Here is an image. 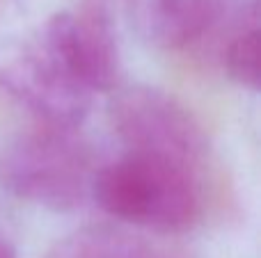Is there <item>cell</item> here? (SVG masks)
Listing matches in <instances>:
<instances>
[{
    "instance_id": "1",
    "label": "cell",
    "mask_w": 261,
    "mask_h": 258,
    "mask_svg": "<svg viewBox=\"0 0 261 258\" xmlns=\"http://www.w3.org/2000/svg\"><path fill=\"white\" fill-rule=\"evenodd\" d=\"M202 167L126 151L96 167L90 199L110 217L156 233H184L204 217Z\"/></svg>"
},
{
    "instance_id": "2",
    "label": "cell",
    "mask_w": 261,
    "mask_h": 258,
    "mask_svg": "<svg viewBox=\"0 0 261 258\" xmlns=\"http://www.w3.org/2000/svg\"><path fill=\"white\" fill-rule=\"evenodd\" d=\"M96 174L90 144L71 128L32 126L7 144L0 181L14 197L53 213L76 210L90 199Z\"/></svg>"
},
{
    "instance_id": "3",
    "label": "cell",
    "mask_w": 261,
    "mask_h": 258,
    "mask_svg": "<svg viewBox=\"0 0 261 258\" xmlns=\"http://www.w3.org/2000/svg\"><path fill=\"white\" fill-rule=\"evenodd\" d=\"M0 89L25 110L37 126L71 131L81 128L94 99L41 27L0 62Z\"/></svg>"
},
{
    "instance_id": "4",
    "label": "cell",
    "mask_w": 261,
    "mask_h": 258,
    "mask_svg": "<svg viewBox=\"0 0 261 258\" xmlns=\"http://www.w3.org/2000/svg\"><path fill=\"white\" fill-rule=\"evenodd\" d=\"M110 119L128 151L165 155L202 169L206 165L211 142L204 126L176 96L158 87L117 89L110 103Z\"/></svg>"
},
{
    "instance_id": "5",
    "label": "cell",
    "mask_w": 261,
    "mask_h": 258,
    "mask_svg": "<svg viewBox=\"0 0 261 258\" xmlns=\"http://www.w3.org/2000/svg\"><path fill=\"white\" fill-rule=\"evenodd\" d=\"M41 32L90 94H106L119 87L122 53L117 32L101 5L55 12L41 25Z\"/></svg>"
},
{
    "instance_id": "6",
    "label": "cell",
    "mask_w": 261,
    "mask_h": 258,
    "mask_svg": "<svg viewBox=\"0 0 261 258\" xmlns=\"http://www.w3.org/2000/svg\"><path fill=\"white\" fill-rule=\"evenodd\" d=\"M234 0H128L138 32L163 50H184L208 37Z\"/></svg>"
},
{
    "instance_id": "7",
    "label": "cell",
    "mask_w": 261,
    "mask_h": 258,
    "mask_svg": "<svg viewBox=\"0 0 261 258\" xmlns=\"http://www.w3.org/2000/svg\"><path fill=\"white\" fill-rule=\"evenodd\" d=\"M46 258H170L144 238L119 227H85L64 236Z\"/></svg>"
},
{
    "instance_id": "8",
    "label": "cell",
    "mask_w": 261,
    "mask_h": 258,
    "mask_svg": "<svg viewBox=\"0 0 261 258\" xmlns=\"http://www.w3.org/2000/svg\"><path fill=\"white\" fill-rule=\"evenodd\" d=\"M259 62H261V30H259V9L257 3L243 9L241 18L231 27L229 39L222 50V69L227 78L245 89L259 87Z\"/></svg>"
},
{
    "instance_id": "9",
    "label": "cell",
    "mask_w": 261,
    "mask_h": 258,
    "mask_svg": "<svg viewBox=\"0 0 261 258\" xmlns=\"http://www.w3.org/2000/svg\"><path fill=\"white\" fill-rule=\"evenodd\" d=\"M0 258H16V251L5 236H0Z\"/></svg>"
}]
</instances>
